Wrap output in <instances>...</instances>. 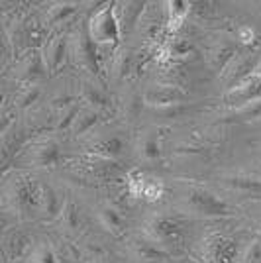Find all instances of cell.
<instances>
[{
  "mask_svg": "<svg viewBox=\"0 0 261 263\" xmlns=\"http://www.w3.org/2000/svg\"><path fill=\"white\" fill-rule=\"evenodd\" d=\"M8 204L16 214L22 216H40V195H42V183L30 177H16L8 185Z\"/></svg>",
  "mask_w": 261,
  "mask_h": 263,
  "instance_id": "6da1fadb",
  "label": "cell"
},
{
  "mask_svg": "<svg viewBox=\"0 0 261 263\" xmlns=\"http://www.w3.org/2000/svg\"><path fill=\"white\" fill-rule=\"evenodd\" d=\"M187 222L181 214L175 212H157L145 224V238L159 243V246H175L185 234Z\"/></svg>",
  "mask_w": 261,
  "mask_h": 263,
  "instance_id": "7a4b0ae2",
  "label": "cell"
},
{
  "mask_svg": "<svg viewBox=\"0 0 261 263\" xmlns=\"http://www.w3.org/2000/svg\"><path fill=\"white\" fill-rule=\"evenodd\" d=\"M185 204L191 212L207 218H228L234 210L222 197L204 186H191L185 193Z\"/></svg>",
  "mask_w": 261,
  "mask_h": 263,
  "instance_id": "3957f363",
  "label": "cell"
},
{
  "mask_svg": "<svg viewBox=\"0 0 261 263\" xmlns=\"http://www.w3.org/2000/svg\"><path fill=\"white\" fill-rule=\"evenodd\" d=\"M87 33L95 45H116L122 37L118 18L114 12V4L108 2L106 6L98 8L87 24Z\"/></svg>",
  "mask_w": 261,
  "mask_h": 263,
  "instance_id": "277c9868",
  "label": "cell"
},
{
  "mask_svg": "<svg viewBox=\"0 0 261 263\" xmlns=\"http://www.w3.org/2000/svg\"><path fill=\"white\" fill-rule=\"evenodd\" d=\"M200 252L207 263H234L239 255V246L230 236L210 234L200 243Z\"/></svg>",
  "mask_w": 261,
  "mask_h": 263,
  "instance_id": "5b68a950",
  "label": "cell"
},
{
  "mask_svg": "<svg viewBox=\"0 0 261 263\" xmlns=\"http://www.w3.org/2000/svg\"><path fill=\"white\" fill-rule=\"evenodd\" d=\"M69 51L75 55V61L79 65H83L92 75H98L100 65H98L97 45L90 42L87 30H81L73 37V44H69Z\"/></svg>",
  "mask_w": 261,
  "mask_h": 263,
  "instance_id": "8992f818",
  "label": "cell"
},
{
  "mask_svg": "<svg viewBox=\"0 0 261 263\" xmlns=\"http://www.w3.org/2000/svg\"><path fill=\"white\" fill-rule=\"evenodd\" d=\"M67 55H69V40H67V35H63V33L53 35L45 44L44 51H42L45 71L47 73H57L67 61Z\"/></svg>",
  "mask_w": 261,
  "mask_h": 263,
  "instance_id": "52a82bcc",
  "label": "cell"
},
{
  "mask_svg": "<svg viewBox=\"0 0 261 263\" xmlns=\"http://www.w3.org/2000/svg\"><path fill=\"white\" fill-rule=\"evenodd\" d=\"M183 100L185 92L177 85H155L145 92V102L155 108H169L175 104H181Z\"/></svg>",
  "mask_w": 261,
  "mask_h": 263,
  "instance_id": "ba28073f",
  "label": "cell"
},
{
  "mask_svg": "<svg viewBox=\"0 0 261 263\" xmlns=\"http://www.w3.org/2000/svg\"><path fill=\"white\" fill-rule=\"evenodd\" d=\"M59 159H61V147L51 138L33 143L32 147H30V161L35 167L49 169V167H55V165L59 163Z\"/></svg>",
  "mask_w": 261,
  "mask_h": 263,
  "instance_id": "9c48e42d",
  "label": "cell"
},
{
  "mask_svg": "<svg viewBox=\"0 0 261 263\" xmlns=\"http://www.w3.org/2000/svg\"><path fill=\"white\" fill-rule=\"evenodd\" d=\"M222 185L239 193V195H246L251 198H261V179L259 177H251V175H232L224 177L222 179Z\"/></svg>",
  "mask_w": 261,
  "mask_h": 263,
  "instance_id": "30bf717a",
  "label": "cell"
},
{
  "mask_svg": "<svg viewBox=\"0 0 261 263\" xmlns=\"http://www.w3.org/2000/svg\"><path fill=\"white\" fill-rule=\"evenodd\" d=\"M132 250L136 253V257L140 259V261H145V263H153V261H163L169 257V250L163 248V246H159V243H155L152 241L150 238H138V240H134L132 243Z\"/></svg>",
  "mask_w": 261,
  "mask_h": 263,
  "instance_id": "8fae6325",
  "label": "cell"
},
{
  "mask_svg": "<svg viewBox=\"0 0 261 263\" xmlns=\"http://www.w3.org/2000/svg\"><path fill=\"white\" fill-rule=\"evenodd\" d=\"M45 65H44V59L40 53H28L22 59V63L18 67V79L26 83V85H35V81L44 75Z\"/></svg>",
  "mask_w": 261,
  "mask_h": 263,
  "instance_id": "7c38bea8",
  "label": "cell"
},
{
  "mask_svg": "<svg viewBox=\"0 0 261 263\" xmlns=\"http://www.w3.org/2000/svg\"><path fill=\"white\" fill-rule=\"evenodd\" d=\"M61 198L57 195L51 185L42 183V195H40V216H44L45 220H55L61 214Z\"/></svg>",
  "mask_w": 261,
  "mask_h": 263,
  "instance_id": "4fadbf2b",
  "label": "cell"
},
{
  "mask_svg": "<svg viewBox=\"0 0 261 263\" xmlns=\"http://www.w3.org/2000/svg\"><path fill=\"white\" fill-rule=\"evenodd\" d=\"M165 22H167V30L175 32L181 28V24L185 22V18L191 12V2L187 0H169L165 2Z\"/></svg>",
  "mask_w": 261,
  "mask_h": 263,
  "instance_id": "5bb4252c",
  "label": "cell"
},
{
  "mask_svg": "<svg viewBox=\"0 0 261 263\" xmlns=\"http://www.w3.org/2000/svg\"><path fill=\"white\" fill-rule=\"evenodd\" d=\"M138 154L143 161H157L163 155V147H161V138L157 132H145L140 143H138Z\"/></svg>",
  "mask_w": 261,
  "mask_h": 263,
  "instance_id": "9a60e30c",
  "label": "cell"
},
{
  "mask_svg": "<svg viewBox=\"0 0 261 263\" xmlns=\"http://www.w3.org/2000/svg\"><path fill=\"white\" fill-rule=\"evenodd\" d=\"M79 10V4L77 2H59L49 6L45 12V24L47 26H61V24L69 22Z\"/></svg>",
  "mask_w": 261,
  "mask_h": 263,
  "instance_id": "2e32d148",
  "label": "cell"
},
{
  "mask_svg": "<svg viewBox=\"0 0 261 263\" xmlns=\"http://www.w3.org/2000/svg\"><path fill=\"white\" fill-rule=\"evenodd\" d=\"M98 220H100L102 228L106 232H110V234H114V236L122 234L124 228H126V220L120 214V210L110 206V204L100 206V210H98Z\"/></svg>",
  "mask_w": 261,
  "mask_h": 263,
  "instance_id": "e0dca14e",
  "label": "cell"
},
{
  "mask_svg": "<svg viewBox=\"0 0 261 263\" xmlns=\"http://www.w3.org/2000/svg\"><path fill=\"white\" fill-rule=\"evenodd\" d=\"M98 120H100L98 110H92V108H88V106H81L79 112H77L75 120L71 124V130L69 132L79 138V136H83V134H87V132L92 130L98 124Z\"/></svg>",
  "mask_w": 261,
  "mask_h": 263,
  "instance_id": "ac0fdd59",
  "label": "cell"
},
{
  "mask_svg": "<svg viewBox=\"0 0 261 263\" xmlns=\"http://www.w3.org/2000/svg\"><path fill=\"white\" fill-rule=\"evenodd\" d=\"M234 55H236V45L230 44V42H218L210 51V65L218 71H222L232 63Z\"/></svg>",
  "mask_w": 261,
  "mask_h": 263,
  "instance_id": "d6986e66",
  "label": "cell"
},
{
  "mask_svg": "<svg viewBox=\"0 0 261 263\" xmlns=\"http://www.w3.org/2000/svg\"><path fill=\"white\" fill-rule=\"evenodd\" d=\"M193 51L195 47L189 40H173L171 44L165 47V53L169 59H175V61H183V59H189L193 57Z\"/></svg>",
  "mask_w": 261,
  "mask_h": 263,
  "instance_id": "ffe728a7",
  "label": "cell"
},
{
  "mask_svg": "<svg viewBox=\"0 0 261 263\" xmlns=\"http://www.w3.org/2000/svg\"><path fill=\"white\" fill-rule=\"evenodd\" d=\"M92 149H95V154L100 155V157H116V155L122 152V140H118L116 136H110L106 140L95 143Z\"/></svg>",
  "mask_w": 261,
  "mask_h": 263,
  "instance_id": "44dd1931",
  "label": "cell"
},
{
  "mask_svg": "<svg viewBox=\"0 0 261 263\" xmlns=\"http://www.w3.org/2000/svg\"><path fill=\"white\" fill-rule=\"evenodd\" d=\"M30 263H61L59 255L49 243H40L33 248L32 255H30Z\"/></svg>",
  "mask_w": 261,
  "mask_h": 263,
  "instance_id": "7402d4cb",
  "label": "cell"
},
{
  "mask_svg": "<svg viewBox=\"0 0 261 263\" xmlns=\"http://www.w3.org/2000/svg\"><path fill=\"white\" fill-rule=\"evenodd\" d=\"M83 99L87 100L88 108H92V110H98L100 106L106 104L104 92L98 87H95V85H83Z\"/></svg>",
  "mask_w": 261,
  "mask_h": 263,
  "instance_id": "603a6c76",
  "label": "cell"
},
{
  "mask_svg": "<svg viewBox=\"0 0 261 263\" xmlns=\"http://www.w3.org/2000/svg\"><path fill=\"white\" fill-rule=\"evenodd\" d=\"M42 97V90L38 85H26V87L20 90V95H18V99H16V104L20 106V108H28V106H32L33 102H38V99Z\"/></svg>",
  "mask_w": 261,
  "mask_h": 263,
  "instance_id": "cb8c5ba5",
  "label": "cell"
},
{
  "mask_svg": "<svg viewBox=\"0 0 261 263\" xmlns=\"http://www.w3.org/2000/svg\"><path fill=\"white\" fill-rule=\"evenodd\" d=\"M59 218L63 220V224H65L69 230H73V228L79 226V220H81V216H79V209H77L73 202H65L63 209H61Z\"/></svg>",
  "mask_w": 261,
  "mask_h": 263,
  "instance_id": "d4e9b609",
  "label": "cell"
},
{
  "mask_svg": "<svg viewBox=\"0 0 261 263\" xmlns=\"http://www.w3.org/2000/svg\"><path fill=\"white\" fill-rule=\"evenodd\" d=\"M79 108L81 106H69V108H65L63 112H59V120H57V130L59 132H69L71 130V124H73V120H75L77 112H79Z\"/></svg>",
  "mask_w": 261,
  "mask_h": 263,
  "instance_id": "484cf974",
  "label": "cell"
},
{
  "mask_svg": "<svg viewBox=\"0 0 261 263\" xmlns=\"http://www.w3.org/2000/svg\"><path fill=\"white\" fill-rule=\"evenodd\" d=\"M244 263H261V243L251 241L244 252Z\"/></svg>",
  "mask_w": 261,
  "mask_h": 263,
  "instance_id": "4316f807",
  "label": "cell"
},
{
  "mask_svg": "<svg viewBox=\"0 0 261 263\" xmlns=\"http://www.w3.org/2000/svg\"><path fill=\"white\" fill-rule=\"evenodd\" d=\"M12 124H14V114L12 112H2L0 114V140L12 132Z\"/></svg>",
  "mask_w": 261,
  "mask_h": 263,
  "instance_id": "83f0119b",
  "label": "cell"
},
{
  "mask_svg": "<svg viewBox=\"0 0 261 263\" xmlns=\"http://www.w3.org/2000/svg\"><path fill=\"white\" fill-rule=\"evenodd\" d=\"M10 49H12V47H10V42H8V35L0 30V67L6 63Z\"/></svg>",
  "mask_w": 261,
  "mask_h": 263,
  "instance_id": "f1b7e54d",
  "label": "cell"
},
{
  "mask_svg": "<svg viewBox=\"0 0 261 263\" xmlns=\"http://www.w3.org/2000/svg\"><path fill=\"white\" fill-rule=\"evenodd\" d=\"M239 40L244 42V44H253L255 42V33L251 28H241L239 30Z\"/></svg>",
  "mask_w": 261,
  "mask_h": 263,
  "instance_id": "f546056e",
  "label": "cell"
},
{
  "mask_svg": "<svg viewBox=\"0 0 261 263\" xmlns=\"http://www.w3.org/2000/svg\"><path fill=\"white\" fill-rule=\"evenodd\" d=\"M4 230H6V218H4L2 212H0V236L4 234Z\"/></svg>",
  "mask_w": 261,
  "mask_h": 263,
  "instance_id": "4dcf8cb0",
  "label": "cell"
},
{
  "mask_svg": "<svg viewBox=\"0 0 261 263\" xmlns=\"http://www.w3.org/2000/svg\"><path fill=\"white\" fill-rule=\"evenodd\" d=\"M251 73H253V75H257V77H261V59L257 61V65L253 67V71H251Z\"/></svg>",
  "mask_w": 261,
  "mask_h": 263,
  "instance_id": "1f68e13d",
  "label": "cell"
},
{
  "mask_svg": "<svg viewBox=\"0 0 261 263\" xmlns=\"http://www.w3.org/2000/svg\"><path fill=\"white\" fill-rule=\"evenodd\" d=\"M4 102H6V97H4V92L0 90V114H2V108H4Z\"/></svg>",
  "mask_w": 261,
  "mask_h": 263,
  "instance_id": "d6a6232c",
  "label": "cell"
}]
</instances>
